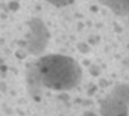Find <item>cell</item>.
Listing matches in <instances>:
<instances>
[{
    "mask_svg": "<svg viewBox=\"0 0 129 116\" xmlns=\"http://www.w3.org/2000/svg\"><path fill=\"white\" fill-rule=\"evenodd\" d=\"M39 77L47 88L68 90L78 85L82 73L73 58L61 55H50L41 58L37 63Z\"/></svg>",
    "mask_w": 129,
    "mask_h": 116,
    "instance_id": "1",
    "label": "cell"
},
{
    "mask_svg": "<svg viewBox=\"0 0 129 116\" xmlns=\"http://www.w3.org/2000/svg\"><path fill=\"white\" fill-rule=\"evenodd\" d=\"M47 1L57 7H63L72 4L74 0H47Z\"/></svg>",
    "mask_w": 129,
    "mask_h": 116,
    "instance_id": "2",
    "label": "cell"
}]
</instances>
